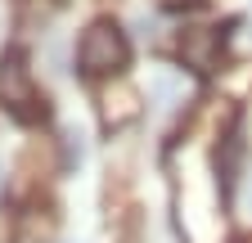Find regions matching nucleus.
<instances>
[{"label": "nucleus", "instance_id": "obj_1", "mask_svg": "<svg viewBox=\"0 0 252 243\" xmlns=\"http://www.w3.org/2000/svg\"><path fill=\"white\" fill-rule=\"evenodd\" d=\"M171 180H176V221L185 243H230L225 194H220V171H216L212 149L180 144Z\"/></svg>", "mask_w": 252, "mask_h": 243}, {"label": "nucleus", "instance_id": "obj_2", "mask_svg": "<svg viewBox=\"0 0 252 243\" xmlns=\"http://www.w3.org/2000/svg\"><path fill=\"white\" fill-rule=\"evenodd\" d=\"M0 104H5V113L14 122H23V126H36V122H45V113H50L45 90L36 86V77H32V59L18 45H9L5 54H0Z\"/></svg>", "mask_w": 252, "mask_h": 243}, {"label": "nucleus", "instance_id": "obj_3", "mask_svg": "<svg viewBox=\"0 0 252 243\" xmlns=\"http://www.w3.org/2000/svg\"><path fill=\"white\" fill-rule=\"evenodd\" d=\"M131 63V41L113 18H94L77 41V68L90 81H117L122 68Z\"/></svg>", "mask_w": 252, "mask_h": 243}, {"label": "nucleus", "instance_id": "obj_4", "mask_svg": "<svg viewBox=\"0 0 252 243\" xmlns=\"http://www.w3.org/2000/svg\"><path fill=\"white\" fill-rule=\"evenodd\" d=\"M144 117V99H140V90L131 81H104L99 90V122H104V131H126L131 122Z\"/></svg>", "mask_w": 252, "mask_h": 243}, {"label": "nucleus", "instance_id": "obj_5", "mask_svg": "<svg viewBox=\"0 0 252 243\" xmlns=\"http://www.w3.org/2000/svg\"><path fill=\"white\" fill-rule=\"evenodd\" d=\"M0 189H5V176H0Z\"/></svg>", "mask_w": 252, "mask_h": 243}]
</instances>
